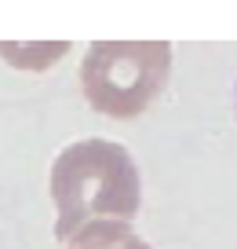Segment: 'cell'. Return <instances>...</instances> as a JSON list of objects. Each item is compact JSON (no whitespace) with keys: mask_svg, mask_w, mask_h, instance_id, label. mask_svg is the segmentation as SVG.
Wrapping results in <instances>:
<instances>
[{"mask_svg":"<svg viewBox=\"0 0 237 249\" xmlns=\"http://www.w3.org/2000/svg\"><path fill=\"white\" fill-rule=\"evenodd\" d=\"M168 70V40H99L80 62V88L99 114L128 121L161 95Z\"/></svg>","mask_w":237,"mask_h":249,"instance_id":"cell-2","label":"cell"},{"mask_svg":"<svg viewBox=\"0 0 237 249\" xmlns=\"http://www.w3.org/2000/svg\"><path fill=\"white\" fill-rule=\"evenodd\" d=\"M69 249H150V246L121 220H99V224L80 227L69 238Z\"/></svg>","mask_w":237,"mask_h":249,"instance_id":"cell-3","label":"cell"},{"mask_svg":"<svg viewBox=\"0 0 237 249\" xmlns=\"http://www.w3.org/2000/svg\"><path fill=\"white\" fill-rule=\"evenodd\" d=\"M139 169L121 143L80 140L51 165V202L59 209L55 234L73 238L80 227L106 220L128 224L139 213Z\"/></svg>","mask_w":237,"mask_h":249,"instance_id":"cell-1","label":"cell"}]
</instances>
